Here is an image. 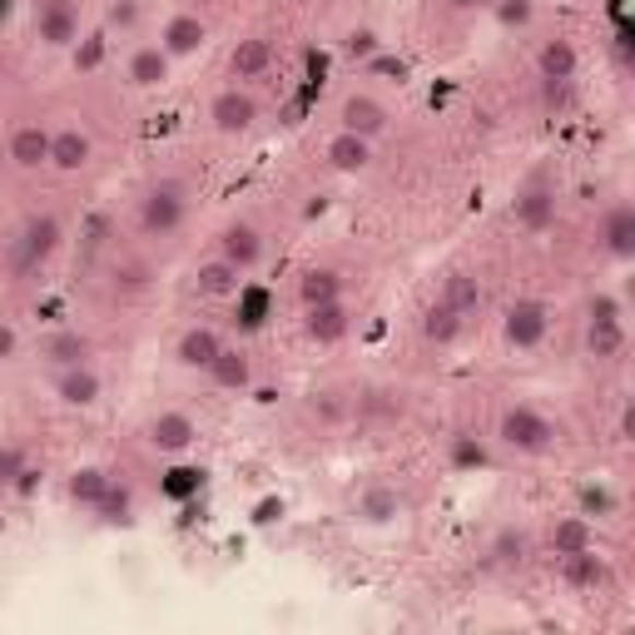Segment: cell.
Segmentation results:
<instances>
[{"label": "cell", "mask_w": 635, "mask_h": 635, "mask_svg": "<svg viewBox=\"0 0 635 635\" xmlns=\"http://www.w3.org/2000/svg\"><path fill=\"white\" fill-rule=\"evenodd\" d=\"M496 437H502V447H511L521 457H546L556 447V427L537 408H506L502 422H496Z\"/></svg>", "instance_id": "6da1fadb"}, {"label": "cell", "mask_w": 635, "mask_h": 635, "mask_svg": "<svg viewBox=\"0 0 635 635\" xmlns=\"http://www.w3.org/2000/svg\"><path fill=\"white\" fill-rule=\"evenodd\" d=\"M546 328H551V308L541 298H517L502 318V333L517 353H531V348L546 343Z\"/></svg>", "instance_id": "7a4b0ae2"}, {"label": "cell", "mask_w": 635, "mask_h": 635, "mask_svg": "<svg viewBox=\"0 0 635 635\" xmlns=\"http://www.w3.org/2000/svg\"><path fill=\"white\" fill-rule=\"evenodd\" d=\"M179 224H184V199L174 184H160V189H150V195L140 199V234L144 238H164Z\"/></svg>", "instance_id": "3957f363"}, {"label": "cell", "mask_w": 635, "mask_h": 635, "mask_svg": "<svg viewBox=\"0 0 635 635\" xmlns=\"http://www.w3.org/2000/svg\"><path fill=\"white\" fill-rule=\"evenodd\" d=\"M60 238H66L60 219H55V214H35L31 224H25V234H21V254H15V273L40 269V263L50 259L55 248H60Z\"/></svg>", "instance_id": "277c9868"}, {"label": "cell", "mask_w": 635, "mask_h": 635, "mask_svg": "<svg viewBox=\"0 0 635 635\" xmlns=\"http://www.w3.org/2000/svg\"><path fill=\"white\" fill-rule=\"evenodd\" d=\"M209 119H214L219 134H244L254 130V119H259V105H254V95H244V90H219L214 99H209Z\"/></svg>", "instance_id": "5b68a950"}, {"label": "cell", "mask_w": 635, "mask_h": 635, "mask_svg": "<svg viewBox=\"0 0 635 635\" xmlns=\"http://www.w3.org/2000/svg\"><path fill=\"white\" fill-rule=\"evenodd\" d=\"M35 35H40L50 50H66V45L80 40V15L70 0H45L40 11H35Z\"/></svg>", "instance_id": "8992f818"}, {"label": "cell", "mask_w": 635, "mask_h": 635, "mask_svg": "<svg viewBox=\"0 0 635 635\" xmlns=\"http://www.w3.org/2000/svg\"><path fill=\"white\" fill-rule=\"evenodd\" d=\"M561 581H566L571 591H605L615 576H611V566H605V556H596V546H586V551L561 556Z\"/></svg>", "instance_id": "52a82bcc"}, {"label": "cell", "mask_w": 635, "mask_h": 635, "mask_svg": "<svg viewBox=\"0 0 635 635\" xmlns=\"http://www.w3.org/2000/svg\"><path fill=\"white\" fill-rule=\"evenodd\" d=\"M348 328H353V308H348L343 298L338 303H318V308H303V333L313 338V343H343Z\"/></svg>", "instance_id": "ba28073f"}, {"label": "cell", "mask_w": 635, "mask_h": 635, "mask_svg": "<svg viewBox=\"0 0 635 635\" xmlns=\"http://www.w3.org/2000/svg\"><path fill=\"white\" fill-rule=\"evenodd\" d=\"M338 119H343V130L348 134H363V140H377V134L388 130V105L373 95H348L343 109H338Z\"/></svg>", "instance_id": "9c48e42d"}, {"label": "cell", "mask_w": 635, "mask_h": 635, "mask_svg": "<svg viewBox=\"0 0 635 635\" xmlns=\"http://www.w3.org/2000/svg\"><path fill=\"white\" fill-rule=\"evenodd\" d=\"M219 259H228L238 273H248V269H259V259H263V238H259V228L254 224H228L224 234H219Z\"/></svg>", "instance_id": "30bf717a"}, {"label": "cell", "mask_w": 635, "mask_h": 635, "mask_svg": "<svg viewBox=\"0 0 635 635\" xmlns=\"http://www.w3.org/2000/svg\"><path fill=\"white\" fill-rule=\"evenodd\" d=\"M99 392H105V383H99V373L90 363L60 367V373H55V398L66 402V408H95Z\"/></svg>", "instance_id": "8fae6325"}, {"label": "cell", "mask_w": 635, "mask_h": 635, "mask_svg": "<svg viewBox=\"0 0 635 635\" xmlns=\"http://www.w3.org/2000/svg\"><path fill=\"white\" fill-rule=\"evenodd\" d=\"M5 154H11L15 169H45L50 164V130H40V125H15L11 140H5Z\"/></svg>", "instance_id": "7c38bea8"}, {"label": "cell", "mask_w": 635, "mask_h": 635, "mask_svg": "<svg viewBox=\"0 0 635 635\" xmlns=\"http://www.w3.org/2000/svg\"><path fill=\"white\" fill-rule=\"evenodd\" d=\"M199 437L195 418L189 412H160V418L150 422V447L154 452H189Z\"/></svg>", "instance_id": "4fadbf2b"}, {"label": "cell", "mask_w": 635, "mask_h": 635, "mask_svg": "<svg viewBox=\"0 0 635 635\" xmlns=\"http://www.w3.org/2000/svg\"><path fill=\"white\" fill-rule=\"evenodd\" d=\"M90 154H95V144H90L85 130H75V125H66V130L50 134V169L60 174H80L90 164Z\"/></svg>", "instance_id": "5bb4252c"}, {"label": "cell", "mask_w": 635, "mask_h": 635, "mask_svg": "<svg viewBox=\"0 0 635 635\" xmlns=\"http://www.w3.org/2000/svg\"><path fill=\"white\" fill-rule=\"evenodd\" d=\"M517 224L527 228V234H546L551 224H556V189H546V184H531L527 195H517Z\"/></svg>", "instance_id": "9a60e30c"}, {"label": "cell", "mask_w": 635, "mask_h": 635, "mask_svg": "<svg viewBox=\"0 0 635 635\" xmlns=\"http://www.w3.org/2000/svg\"><path fill=\"white\" fill-rule=\"evenodd\" d=\"M586 353L611 363V357L625 353V328H621V313H591L586 324Z\"/></svg>", "instance_id": "2e32d148"}, {"label": "cell", "mask_w": 635, "mask_h": 635, "mask_svg": "<svg viewBox=\"0 0 635 635\" xmlns=\"http://www.w3.org/2000/svg\"><path fill=\"white\" fill-rule=\"evenodd\" d=\"M219 348H224V338H219L209 324H195V328H184L179 333L174 357H179V367H209L219 357Z\"/></svg>", "instance_id": "e0dca14e"}, {"label": "cell", "mask_w": 635, "mask_h": 635, "mask_svg": "<svg viewBox=\"0 0 635 635\" xmlns=\"http://www.w3.org/2000/svg\"><path fill=\"white\" fill-rule=\"evenodd\" d=\"M601 244H605V254H611V259H621V263L635 259V209L631 204H615L611 214H605Z\"/></svg>", "instance_id": "ac0fdd59"}, {"label": "cell", "mask_w": 635, "mask_h": 635, "mask_svg": "<svg viewBox=\"0 0 635 635\" xmlns=\"http://www.w3.org/2000/svg\"><path fill=\"white\" fill-rule=\"evenodd\" d=\"M442 303L457 313V318H477L482 313V303H486V293H482V283H477V273H447V283H442Z\"/></svg>", "instance_id": "d6986e66"}, {"label": "cell", "mask_w": 635, "mask_h": 635, "mask_svg": "<svg viewBox=\"0 0 635 635\" xmlns=\"http://www.w3.org/2000/svg\"><path fill=\"white\" fill-rule=\"evenodd\" d=\"M328 164H333L338 174H363L367 164H373V140L338 130L333 140H328Z\"/></svg>", "instance_id": "ffe728a7"}, {"label": "cell", "mask_w": 635, "mask_h": 635, "mask_svg": "<svg viewBox=\"0 0 635 635\" xmlns=\"http://www.w3.org/2000/svg\"><path fill=\"white\" fill-rule=\"evenodd\" d=\"M204 373L214 377V388H224V392H244L248 383H254V363H248V353H238V348H219V357Z\"/></svg>", "instance_id": "44dd1931"}, {"label": "cell", "mask_w": 635, "mask_h": 635, "mask_svg": "<svg viewBox=\"0 0 635 635\" xmlns=\"http://www.w3.org/2000/svg\"><path fill=\"white\" fill-rule=\"evenodd\" d=\"M209 40V31H204V21H199V15H174L169 25H164V55H169V60H179V55H195L199 45Z\"/></svg>", "instance_id": "7402d4cb"}, {"label": "cell", "mask_w": 635, "mask_h": 635, "mask_svg": "<svg viewBox=\"0 0 635 635\" xmlns=\"http://www.w3.org/2000/svg\"><path fill=\"white\" fill-rule=\"evenodd\" d=\"M537 70H541L546 85H566V80L576 75V45H571V40H541Z\"/></svg>", "instance_id": "603a6c76"}, {"label": "cell", "mask_w": 635, "mask_h": 635, "mask_svg": "<svg viewBox=\"0 0 635 635\" xmlns=\"http://www.w3.org/2000/svg\"><path fill=\"white\" fill-rule=\"evenodd\" d=\"M269 66H273V45L263 40V35H254V40H238L234 55H228V70H234V80H259Z\"/></svg>", "instance_id": "cb8c5ba5"}, {"label": "cell", "mask_w": 635, "mask_h": 635, "mask_svg": "<svg viewBox=\"0 0 635 635\" xmlns=\"http://www.w3.org/2000/svg\"><path fill=\"white\" fill-rule=\"evenodd\" d=\"M462 318H457L452 308H447V303H432L427 313H422V343H432V348H452L457 338H462Z\"/></svg>", "instance_id": "d4e9b609"}, {"label": "cell", "mask_w": 635, "mask_h": 635, "mask_svg": "<svg viewBox=\"0 0 635 635\" xmlns=\"http://www.w3.org/2000/svg\"><path fill=\"white\" fill-rule=\"evenodd\" d=\"M169 80V55H164V45H140V50L130 55V85L140 90H154Z\"/></svg>", "instance_id": "484cf974"}, {"label": "cell", "mask_w": 635, "mask_h": 635, "mask_svg": "<svg viewBox=\"0 0 635 635\" xmlns=\"http://www.w3.org/2000/svg\"><path fill=\"white\" fill-rule=\"evenodd\" d=\"M195 293L199 298H228L238 293V269L228 259H209L195 269Z\"/></svg>", "instance_id": "4316f807"}, {"label": "cell", "mask_w": 635, "mask_h": 635, "mask_svg": "<svg viewBox=\"0 0 635 635\" xmlns=\"http://www.w3.org/2000/svg\"><path fill=\"white\" fill-rule=\"evenodd\" d=\"M551 551L556 556H571V551H586V546H596V527H591V517H561V521H551Z\"/></svg>", "instance_id": "83f0119b"}, {"label": "cell", "mask_w": 635, "mask_h": 635, "mask_svg": "<svg viewBox=\"0 0 635 635\" xmlns=\"http://www.w3.org/2000/svg\"><path fill=\"white\" fill-rule=\"evenodd\" d=\"M402 511V496L392 492V486H367L363 496H357V517L367 521V527H388V521H398Z\"/></svg>", "instance_id": "f1b7e54d"}, {"label": "cell", "mask_w": 635, "mask_h": 635, "mask_svg": "<svg viewBox=\"0 0 635 635\" xmlns=\"http://www.w3.org/2000/svg\"><path fill=\"white\" fill-rule=\"evenodd\" d=\"M343 298V279L333 269H308L298 279V303L303 308H318V303H338Z\"/></svg>", "instance_id": "f546056e"}, {"label": "cell", "mask_w": 635, "mask_h": 635, "mask_svg": "<svg viewBox=\"0 0 635 635\" xmlns=\"http://www.w3.org/2000/svg\"><path fill=\"white\" fill-rule=\"evenodd\" d=\"M45 357H50L55 367H80V363H90V338L85 333H55L50 343H45Z\"/></svg>", "instance_id": "4dcf8cb0"}, {"label": "cell", "mask_w": 635, "mask_h": 635, "mask_svg": "<svg viewBox=\"0 0 635 635\" xmlns=\"http://www.w3.org/2000/svg\"><path fill=\"white\" fill-rule=\"evenodd\" d=\"M105 55H109V35L105 31H90L75 40V70L80 75H95L99 66H105Z\"/></svg>", "instance_id": "1f68e13d"}, {"label": "cell", "mask_w": 635, "mask_h": 635, "mask_svg": "<svg viewBox=\"0 0 635 635\" xmlns=\"http://www.w3.org/2000/svg\"><path fill=\"white\" fill-rule=\"evenodd\" d=\"M531 556V541H527V531H496V541H492V561L496 566H521V561Z\"/></svg>", "instance_id": "d6a6232c"}, {"label": "cell", "mask_w": 635, "mask_h": 635, "mask_svg": "<svg viewBox=\"0 0 635 635\" xmlns=\"http://www.w3.org/2000/svg\"><path fill=\"white\" fill-rule=\"evenodd\" d=\"M105 492H109V477L99 472V467H80V472L70 477V496H75L80 506H99Z\"/></svg>", "instance_id": "836d02e7"}, {"label": "cell", "mask_w": 635, "mask_h": 635, "mask_svg": "<svg viewBox=\"0 0 635 635\" xmlns=\"http://www.w3.org/2000/svg\"><path fill=\"white\" fill-rule=\"evenodd\" d=\"M363 412H367V418L392 422V418H402V412H408V402H402V392L377 388V392H367V398H363Z\"/></svg>", "instance_id": "e575fe53"}, {"label": "cell", "mask_w": 635, "mask_h": 635, "mask_svg": "<svg viewBox=\"0 0 635 635\" xmlns=\"http://www.w3.org/2000/svg\"><path fill=\"white\" fill-rule=\"evenodd\" d=\"M115 293H144V283H150V269L144 263H134V259H125V263H115Z\"/></svg>", "instance_id": "d590c367"}, {"label": "cell", "mask_w": 635, "mask_h": 635, "mask_svg": "<svg viewBox=\"0 0 635 635\" xmlns=\"http://www.w3.org/2000/svg\"><path fill=\"white\" fill-rule=\"evenodd\" d=\"M615 496L605 486H581V517H611Z\"/></svg>", "instance_id": "8d00e7d4"}, {"label": "cell", "mask_w": 635, "mask_h": 635, "mask_svg": "<svg viewBox=\"0 0 635 635\" xmlns=\"http://www.w3.org/2000/svg\"><path fill=\"white\" fill-rule=\"evenodd\" d=\"M452 462L457 467H486V447L472 437H452Z\"/></svg>", "instance_id": "74e56055"}, {"label": "cell", "mask_w": 635, "mask_h": 635, "mask_svg": "<svg viewBox=\"0 0 635 635\" xmlns=\"http://www.w3.org/2000/svg\"><path fill=\"white\" fill-rule=\"evenodd\" d=\"M95 511H105V521H119V517H125V511H130V492L109 482V492L99 496V506H95Z\"/></svg>", "instance_id": "f35d334b"}, {"label": "cell", "mask_w": 635, "mask_h": 635, "mask_svg": "<svg viewBox=\"0 0 635 635\" xmlns=\"http://www.w3.org/2000/svg\"><path fill=\"white\" fill-rule=\"evenodd\" d=\"M496 21L511 31V25H527L531 21V0H496Z\"/></svg>", "instance_id": "ab89813d"}, {"label": "cell", "mask_w": 635, "mask_h": 635, "mask_svg": "<svg viewBox=\"0 0 635 635\" xmlns=\"http://www.w3.org/2000/svg\"><path fill=\"white\" fill-rule=\"evenodd\" d=\"M21 467H25L21 447H0V486H11L21 477Z\"/></svg>", "instance_id": "60d3db41"}, {"label": "cell", "mask_w": 635, "mask_h": 635, "mask_svg": "<svg viewBox=\"0 0 635 635\" xmlns=\"http://www.w3.org/2000/svg\"><path fill=\"white\" fill-rule=\"evenodd\" d=\"M333 398H338V392H313V402H308V408L318 412V418L338 422V418H343V402H333Z\"/></svg>", "instance_id": "b9f144b4"}, {"label": "cell", "mask_w": 635, "mask_h": 635, "mask_svg": "<svg viewBox=\"0 0 635 635\" xmlns=\"http://www.w3.org/2000/svg\"><path fill=\"white\" fill-rule=\"evenodd\" d=\"M15 348H21L15 328H11V324H0V363H11V357H15Z\"/></svg>", "instance_id": "7bdbcfd3"}, {"label": "cell", "mask_w": 635, "mask_h": 635, "mask_svg": "<svg viewBox=\"0 0 635 635\" xmlns=\"http://www.w3.org/2000/svg\"><path fill=\"white\" fill-rule=\"evenodd\" d=\"M15 492H21V496H31L35 492V486H40V472H35V467H21V477H15Z\"/></svg>", "instance_id": "ee69618b"}, {"label": "cell", "mask_w": 635, "mask_h": 635, "mask_svg": "<svg viewBox=\"0 0 635 635\" xmlns=\"http://www.w3.org/2000/svg\"><path fill=\"white\" fill-rule=\"evenodd\" d=\"M373 70H377V75H408V66H402V60H373Z\"/></svg>", "instance_id": "f6af8a7d"}, {"label": "cell", "mask_w": 635, "mask_h": 635, "mask_svg": "<svg viewBox=\"0 0 635 635\" xmlns=\"http://www.w3.org/2000/svg\"><path fill=\"white\" fill-rule=\"evenodd\" d=\"M631 437H635V412L625 408V412H621V442H631Z\"/></svg>", "instance_id": "bcb514c9"}, {"label": "cell", "mask_w": 635, "mask_h": 635, "mask_svg": "<svg viewBox=\"0 0 635 635\" xmlns=\"http://www.w3.org/2000/svg\"><path fill=\"white\" fill-rule=\"evenodd\" d=\"M109 21H125V25H130L134 21V5H130V0H125V5H115V11H109Z\"/></svg>", "instance_id": "7dc6e473"}, {"label": "cell", "mask_w": 635, "mask_h": 635, "mask_svg": "<svg viewBox=\"0 0 635 635\" xmlns=\"http://www.w3.org/2000/svg\"><path fill=\"white\" fill-rule=\"evenodd\" d=\"M447 5H452V11H477L482 0H447Z\"/></svg>", "instance_id": "c3c4849f"}]
</instances>
